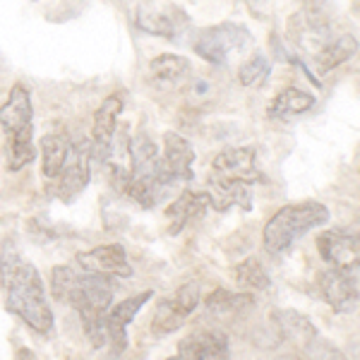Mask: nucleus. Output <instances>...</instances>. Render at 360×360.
I'll list each match as a JSON object with an SVG mask.
<instances>
[{"instance_id":"obj_1","label":"nucleus","mask_w":360,"mask_h":360,"mask_svg":"<svg viewBox=\"0 0 360 360\" xmlns=\"http://www.w3.org/2000/svg\"><path fill=\"white\" fill-rule=\"evenodd\" d=\"M0 288L10 315L20 317L39 336H53V310L46 298V288L37 266L22 259L13 238L0 245Z\"/></svg>"},{"instance_id":"obj_2","label":"nucleus","mask_w":360,"mask_h":360,"mask_svg":"<svg viewBox=\"0 0 360 360\" xmlns=\"http://www.w3.org/2000/svg\"><path fill=\"white\" fill-rule=\"evenodd\" d=\"M51 293L58 303L77 310L91 346H106V312L113 303V283L108 276L58 264L51 271Z\"/></svg>"},{"instance_id":"obj_3","label":"nucleus","mask_w":360,"mask_h":360,"mask_svg":"<svg viewBox=\"0 0 360 360\" xmlns=\"http://www.w3.org/2000/svg\"><path fill=\"white\" fill-rule=\"evenodd\" d=\"M0 127L8 135V168L20 171L37 159L34 147V108L25 84H15L0 106Z\"/></svg>"},{"instance_id":"obj_4","label":"nucleus","mask_w":360,"mask_h":360,"mask_svg":"<svg viewBox=\"0 0 360 360\" xmlns=\"http://www.w3.org/2000/svg\"><path fill=\"white\" fill-rule=\"evenodd\" d=\"M329 221V209L322 202H295L281 207L266 221L262 233V245L269 255L288 252L305 233L319 229Z\"/></svg>"},{"instance_id":"obj_5","label":"nucleus","mask_w":360,"mask_h":360,"mask_svg":"<svg viewBox=\"0 0 360 360\" xmlns=\"http://www.w3.org/2000/svg\"><path fill=\"white\" fill-rule=\"evenodd\" d=\"M252 44V34L248 27L233 25V22H224V25L207 27L197 34L195 39V53L209 65H226L229 56L233 51H243Z\"/></svg>"},{"instance_id":"obj_6","label":"nucleus","mask_w":360,"mask_h":360,"mask_svg":"<svg viewBox=\"0 0 360 360\" xmlns=\"http://www.w3.org/2000/svg\"><path fill=\"white\" fill-rule=\"evenodd\" d=\"M317 288L336 315H353L358 310L360 286L358 266H329L317 276Z\"/></svg>"},{"instance_id":"obj_7","label":"nucleus","mask_w":360,"mask_h":360,"mask_svg":"<svg viewBox=\"0 0 360 360\" xmlns=\"http://www.w3.org/2000/svg\"><path fill=\"white\" fill-rule=\"evenodd\" d=\"M89 178H91V144L77 142L65 168L53 180L46 183V195L70 205V202H75L82 195V190L89 185Z\"/></svg>"},{"instance_id":"obj_8","label":"nucleus","mask_w":360,"mask_h":360,"mask_svg":"<svg viewBox=\"0 0 360 360\" xmlns=\"http://www.w3.org/2000/svg\"><path fill=\"white\" fill-rule=\"evenodd\" d=\"M200 300H202L200 286H197L195 281L183 283L173 298L159 300V305H156V310H154V317H152V332L156 336L178 332V329L188 322V317L197 310Z\"/></svg>"},{"instance_id":"obj_9","label":"nucleus","mask_w":360,"mask_h":360,"mask_svg":"<svg viewBox=\"0 0 360 360\" xmlns=\"http://www.w3.org/2000/svg\"><path fill=\"white\" fill-rule=\"evenodd\" d=\"M209 176L221 178V180H236V183H266V176L259 168L257 149L255 147H229L219 152L212 159V168Z\"/></svg>"},{"instance_id":"obj_10","label":"nucleus","mask_w":360,"mask_h":360,"mask_svg":"<svg viewBox=\"0 0 360 360\" xmlns=\"http://www.w3.org/2000/svg\"><path fill=\"white\" fill-rule=\"evenodd\" d=\"M125 111V94L113 91L101 101V106L94 113V125H91V159L108 164L113 152V139L118 130V118Z\"/></svg>"},{"instance_id":"obj_11","label":"nucleus","mask_w":360,"mask_h":360,"mask_svg":"<svg viewBox=\"0 0 360 360\" xmlns=\"http://www.w3.org/2000/svg\"><path fill=\"white\" fill-rule=\"evenodd\" d=\"M195 147L183 135L168 130L164 135V154H161V180L168 188H178V183L195 180Z\"/></svg>"},{"instance_id":"obj_12","label":"nucleus","mask_w":360,"mask_h":360,"mask_svg":"<svg viewBox=\"0 0 360 360\" xmlns=\"http://www.w3.org/2000/svg\"><path fill=\"white\" fill-rule=\"evenodd\" d=\"M190 17L173 3H142L137 8V27L161 39H178Z\"/></svg>"},{"instance_id":"obj_13","label":"nucleus","mask_w":360,"mask_h":360,"mask_svg":"<svg viewBox=\"0 0 360 360\" xmlns=\"http://www.w3.org/2000/svg\"><path fill=\"white\" fill-rule=\"evenodd\" d=\"M154 298V291L147 288L142 293H135L130 298H123L120 303L108 307L106 312V344H111L113 356H123L127 351V327L137 317V312L142 310L149 300Z\"/></svg>"},{"instance_id":"obj_14","label":"nucleus","mask_w":360,"mask_h":360,"mask_svg":"<svg viewBox=\"0 0 360 360\" xmlns=\"http://www.w3.org/2000/svg\"><path fill=\"white\" fill-rule=\"evenodd\" d=\"M288 37L295 49L315 56L327 41H332V25L319 10L307 8L288 20Z\"/></svg>"},{"instance_id":"obj_15","label":"nucleus","mask_w":360,"mask_h":360,"mask_svg":"<svg viewBox=\"0 0 360 360\" xmlns=\"http://www.w3.org/2000/svg\"><path fill=\"white\" fill-rule=\"evenodd\" d=\"M77 266L91 274L101 276H118V278H130L132 266L127 262V252L120 243H108V245L91 248L86 252L77 255Z\"/></svg>"},{"instance_id":"obj_16","label":"nucleus","mask_w":360,"mask_h":360,"mask_svg":"<svg viewBox=\"0 0 360 360\" xmlns=\"http://www.w3.org/2000/svg\"><path fill=\"white\" fill-rule=\"evenodd\" d=\"M231 356L229 336L219 329H202L193 332L178 344L180 360H226Z\"/></svg>"},{"instance_id":"obj_17","label":"nucleus","mask_w":360,"mask_h":360,"mask_svg":"<svg viewBox=\"0 0 360 360\" xmlns=\"http://www.w3.org/2000/svg\"><path fill=\"white\" fill-rule=\"evenodd\" d=\"M317 250L329 266H358V236L351 231H324L317 236Z\"/></svg>"},{"instance_id":"obj_18","label":"nucleus","mask_w":360,"mask_h":360,"mask_svg":"<svg viewBox=\"0 0 360 360\" xmlns=\"http://www.w3.org/2000/svg\"><path fill=\"white\" fill-rule=\"evenodd\" d=\"M271 322L276 324L283 341L293 344L295 348H300V351H310V348L315 351L319 334H317V327L305 315H300V312H295V310H276L274 315H271Z\"/></svg>"},{"instance_id":"obj_19","label":"nucleus","mask_w":360,"mask_h":360,"mask_svg":"<svg viewBox=\"0 0 360 360\" xmlns=\"http://www.w3.org/2000/svg\"><path fill=\"white\" fill-rule=\"evenodd\" d=\"M209 207L207 193H195V190H183L171 205L166 207L164 217L168 221V236H178L190 221H197L200 217H205Z\"/></svg>"},{"instance_id":"obj_20","label":"nucleus","mask_w":360,"mask_h":360,"mask_svg":"<svg viewBox=\"0 0 360 360\" xmlns=\"http://www.w3.org/2000/svg\"><path fill=\"white\" fill-rule=\"evenodd\" d=\"M207 197H209V207H214L219 214L231 212L233 207L250 212L252 209V195H250V185L245 183H236V180H221V178H212L207 180Z\"/></svg>"},{"instance_id":"obj_21","label":"nucleus","mask_w":360,"mask_h":360,"mask_svg":"<svg viewBox=\"0 0 360 360\" xmlns=\"http://www.w3.org/2000/svg\"><path fill=\"white\" fill-rule=\"evenodd\" d=\"M75 144L68 135H63V132H49V135H44L41 139V176L44 180L49 183V180H53L58 173L65 168V164L70 161V156L75 152Z\"/></svg>"},{"instance_id":"obj_22","label":"nucleus","mask_w":360,"mask_h":360,"mask_svg":"<svg viewBox=\"0 0 360 360\" xmlns=\"http://www.w3.org/2000/svg\"><path fill=\"white\" fill-rule=\"evenodd\" d=\"M317 103V98L307 91L298 89V86H288V89L278 91L271 98L269 106H266V118L269 120H288L295 115H303L307 111H312Z\"/></svg>"},{"instance_id":"obj_23","label":"nucleus","mask_w":360,"mask_h":360,"mask_svg":"<svg viewBox=\"0 0 360 360\" xmlns=\"http://www.w3.org/2000/svg\"><path fill=\"white\" fill-rule=\"evenodd\" d=\"M356 53H358V39L353 37V34H344V37L327 41L317 51L315 70L319 75H327L339 65H344V63H348Z\"/></svg>"},{"instance_id":"obj_24","label":"nucleus","mask_w":360,"mask_h":360,"mask_svg":"<svg viewBox=\"0 0 360 360\" xmlns=\"http://www.w3.org/2000/svg\"><path fill=\"white\" fill-rule=\"evenodd\" d=\"M252 305H255L252 293H233L229 288H217L205 300L209 315H236V312H248Z\"/></svg>"},{"instance_id":"obj_25","label":"nucleus","mask_w":360,"mask_h":360,"mask_svg":"<svg viewBox=\"0 0 360 360\" xmlns=\"http://www.w3.org/2000/svg\"><path fill=\"white\" fill-rule=\"evenodd\" d=\"M152 77L159 82H183L190 75V60L183 56H173V53H161L152 60Z\"/></svg>"},{"instance_id":"obj_26","label":"nucleus","mask_w":360,"mask_h":360,"mask_svg":"<svg viewBox=\"0 0 360 360\" xmlns=\"http://www.w3.org/2000/svg\"><path fill=\"white\" fill-rule=\"evenodd\" d=\"M233 276L243 288H248V291H266V288L271 286V278L266 274L264 264L255 257H248V259H243L240 264H236Z\"/></svg>"},{"instance_id":"obj_27","label":"nucleus","mask_w":360,"mask_h":360,"mask_svg":"<svg viewBox=\"0 0 360 360\" xmlns=\"http://www.w3.org/2000/svg\"><path fill=\"white\" fill-rule=\"evenodd\" d=\"M269 75H271V63L266 60V56L255 53L238 68V82L243 86H262L269 79Z\"/></svg>"}]
</instances>
